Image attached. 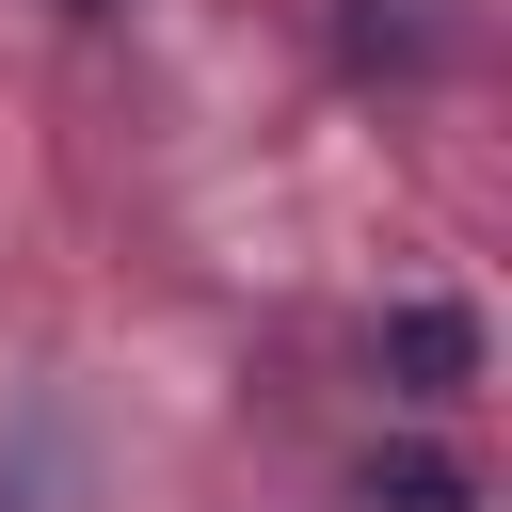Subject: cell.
<instances>
[{
    "label": "cell",
    "mask_w": 512,
    "mask_h": 512,
    "mask_svg": "<svg viewBox=\"0 0 512 512\" xmlns=\"http://www.w3.org/2000/svg\"><path fill=\"white\" fill-rule=\"evenodd\" d=\"M368 384H384V400H416V416L480 400V320H464V304H432V288H416V304H384V320H368Z\"/></svg>",
    "instance_id": "cell-1"
},
{
    "label": "cell",
    "mask_w": 512,
    "mask_h": 512,
    "mask_svg": "<svg viewBox=\"0 0 512 512\" xmlns=\"http://www.w3.org/2000/svg\"><path fill=\"white\" fill-rule=\"evenodd\" d=\"M368 512H480V464L464 448H432V432H400V448H368V480H352Z\"/></svg>",
    "instance_id": "cell-2"
}]
</instances>
